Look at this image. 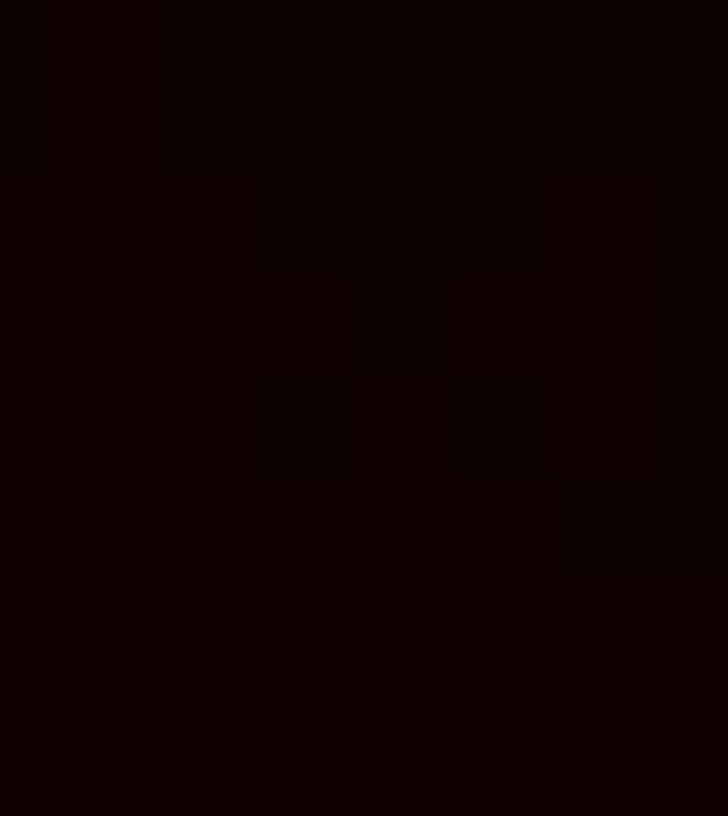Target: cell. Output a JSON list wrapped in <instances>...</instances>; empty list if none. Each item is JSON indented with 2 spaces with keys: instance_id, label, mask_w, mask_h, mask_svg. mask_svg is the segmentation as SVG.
Here are the masks:
<instances>
[]
</instances>
